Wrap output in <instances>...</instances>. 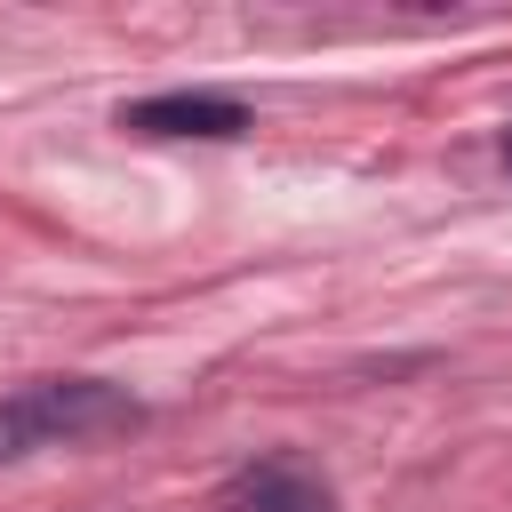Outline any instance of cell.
Listing matches in <instances>:
<instances>
[{"label":"cell","instance_id":"6da1fadb","mask_svg":"<svg viewBox=\"0 0 512 512\" xmlns=\"http://www.w3.org/2000/svg\"><path fill=\"white\" fill-rule=\"evenodd\" d=\"M144 400L104 384V376H40L24 392L0 400V464L32 456V448H80V440H112L136 432Z\"/></svg>","mask_w":512,"mask_h":512},{"label":"cell","instance_id":"7a4b0ae2","mask_svg":"<svg viewBox=\"0 0 512 512\" xmlns=\"http://www.w3.org/2000/svg\"><path fill=\"white\" fill-rule=\"evenodd\" d=\"M120 128L136 136H248V104L240 96H216V88H168V96H144V104H120Z\"/></svg>","mask_w":512,"mask_h":512},{"label":"cell","instance_id":"3957f363","mask_svg":"<svg viewBox=\"0 0 512 512\" xmlns=\"http://www.w3.org/2000/svg\"><path fill=\"white\" fill-rule=\"evenodd\" d=\"M224 512H336V496H328L304 464L264 456V464H248V472L224 480Z\"/></svg>","mask_w":512,"mask_h":512},{"label":"cell","instance_id":"277c9868","mask_svg":"<svg viewBox=\"0 0 512 512\" xmlns=\"http://www.w3.org/2000/svg\"><path fill=\"white\" fill-rule=\"evenodd\" d=\"M504 168H512V128H504Z\"/></svg>","mask_w":512,"mask_h":512}]
</instances>
